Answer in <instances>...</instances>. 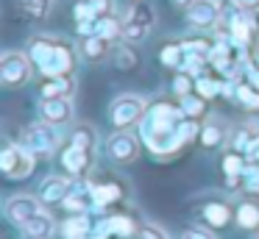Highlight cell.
<instances>
[{"label": "cell", "mask_w": 259, "mask_h": 239, "mask_svg": "<svg viewBox=\"0 0 259 239\" xmlns=\"http://www.w3.org/2000/svg\"><path fill=\"white\" fill-rule=\"evenodd\" d=\"M28 56L34 67L45 78H59V75H73L75 70V47L70 42L51 33H36L28 39Z\"/></svg>", "instance_id": "1"}, {"label": "cell", "mask_w": 259, "mask_h": 239, "mask_svg": "<svg viewBox=\"0 0 259 239\" xmlns=\"http://www.w3.org/2000/svg\"><path fill=\"white\" fill-rule=\"evenodd\" d=\"M109 117L117 131H128L131 125H142V120L148 117V103L140 94H120L109 106Z\"/></svg>", "instance_id": "2"}, {"label": "cell", "mask_w": 259, "mask_h": 239, "mask_svg": "<svg viewBox=\"0 0 259 239\" xmlns=\"http://www.w3.org/2000/svg\"><path fill=\"white\" fill-rule=\"evenodd\" d=\"M34 75V61H31L28 50H6L0 56V81L3 86L17 89L25 86Z\"/></svg>", "instance_id": "3"}, {"label": "cell", "mask_w": 259, "mask_h": 239, "mask_svg": "<svg viewBox=\"0 0 259 239\" xmlns=\"http://www.w3.org/2000/svg\"><path fill=\"white\" fill-rule=\"evenodd\" d=\"M153 25H156V14L153 9L142 0V3H134V9L123 17V39L128 44H137V42H145L151 36Z\"/></svg>", "instance_id": "4"}, {"label": "cell", "mask_w": 259, "mask_h": 239, "mask_svg": "<svg viewBox=\"0 0 259 239\" xmlns=\"http://www.w3.org/2000/svg\"><path fill=\"white\" fill-rule=\"evenodd\" d=\"M59 145V133H56V125L51 122H34L23 131V148L31 150L34 156H48L53 148Z\"/></svg>", "instance_id": "5"}, {"label": "cell", "mask_w": 259, "mask_h": 239, "mask_svg": "<svg viewBox=\"0 0 259 239\" xmlns=\"http://www.w3.org/2000/svg\"><path fill=\"white\" fill-rule=\"evenodd\" d=\"M187 22L198 31H209L223 22V3L220 0H192L187 6Z\"/></svg>", "instance_id": "6"}, {"label": "cell", "mask_w": 259, "mask_h": 239, "mask_svg": "<svg viewBox=\"0 0 259 239\" xmlns=\"http://www.w3.org/2000/svg\"><path fill=\"white\" fill-rule=\"evenodd\" d=\"M0 170L6 178H25L34 170V153L25 150L23 145H6L0 156Z\"/></svg>", "instance_id": "7"}, {"label": "cell", "mask_w": 259, "mask_h": 239, "mask_svg": "<svg viewBox=\"0 0 259 239\" xmlns=\"http://www.w3.org/2000/svg\"><path fill=\"white\" fill-rule=\"evenodd\" d=\"M36 214H42V200L31 198V195H14L6 200V217L14 225L23 228L28 220H34Z\"/></svg>", "instance_id": "8"}, {"label": "cell", "mask_w": 259, "mask_h": 239, "mask_svg": "<svg viewBox=\"0 0 259 239\" xmlns=\"http://www.w3.org/2000/svg\"><path fill=\"white\" fill-rule=\"evenodd\" d=\"M142 136H145L148 148H151L153 156H173L176 150L184 145L179 128L176 131H153V128H142Z\"/></svg>", "instance_id": "9"}, {"label": "cell", "mask_w": 259, "mask_h": 239, "mask_svg": "<svg viewBox=\"0 0 259 239\" xmlns=\"http://www.w3.org/2000/svg\"><path fill=\"white\" fill-rule=\"evenodd\" d=\"M140 153V139L128 131H117L109 139V156H112L117 164H131Z\"/></svg>", "instance_id": "10"}, {"label": "cell", "mask_w": 259, "mask_h": 239, "mask_svg": "<svg viewBox=\"0 0 259 239\" xmlns=\"http://www.w3.org/2000/svg\"><path fill=\"white\" fill-rule=\"evenodd\" d=\"M39 117L51 125H64L73 120V103H70V98H42Z\"/></svg>", "instance_id": "11"}, {"label": "cell", "mask_w": 259, "mask_h": 239, "mask_svg": "<svg viewBox=\"0 0 259 239\" xmlns=\"http://www.w3.org/2000/svg\"><path fill=\"white\" fill-rule=\"evenodd\" d=\"M70 195H73V186H70L64 178H59V175H51V178H45V181L39 183V200L48 203V206L64 203Z\"/></svg>", "instance_id": "12"}, {"label": "cell", "mask_w": 259, "mask_h": 239, "mask_svg": "<svg viewBox=\"0 0 259 239\" xmlns=\"http://www.w3.org/2000/svg\"><path fill=\"white\" fill-rule=\"evenodd\" d=\"M92 164V150L75 148V145H67V150L62 153V167L70 172V175H84Z\"/></svg>", "instance_id": "13"}, {"label": "cell", "mask_w": 259, "mask_h": 239, "mask_svg": "<svg viewBox=\"0 0 259 239\" xmlns=\"http://www.w3.org/2000/svg\"><path fill=\"white\" fill-rule=\"evenodd\" d=\"M73 92H75L73 75H59L42 81V98H70Z\"/></svg>", "instance_id": "14"}, {"label": "cell", "mask_w": 259, "mask_h": 239, "mask_svg": "<svg viewBox=\"0 0 259 239\" xmlns=\"http://www.w3.org/2000/svg\"><path fill=\"white\" fill-rule=\"evenodd\" d=\"M81 53L87 56L90 61H101V59H106L109 53H112V42L109 39H103V36H87L84 42H81Z\"/></svg>", "instance_id": "15"}, {"label": "cell", "mask_w": 259, "mask_h": 239, "mask_svg": "<svg viewBox=\"0 0 259 239\" xmlns=\"http://www.w3.org/2000/svg\"><path fill=\"white\" fill-rule=\"evenodd\" d=\"M51 231H53V220H51V214H45V211L36 214L34 220H28L23 225V233L28 239H48V236H51Z\"/></svg>", "instance_id": "16"}, {"label": "cell", "mask_w": 259, "mask_h": 239, "mask_svg": "<svg viewBox=\"0 0 259 239\" xmlns=\"http://www.w3.org/2000/svg\"><path fill=\"white\" fill-rule=\"evenodd\" d=\"M70 145L84 148V150H92V148H95V128L87 125V122L73 125V131H70Z\"/></svg>", "instance_id": "17"}, {"label": "cell", "mask_w": 259, "mask_h": 239, "mask_svg": "<svg viewBox=\"0 0 259 239\" xmlns=\"http://www.w3.org/2000/svg\"><path fill=\"white\" fill-rule=\"evenodd\" d=\"M237 222H240V228H245V231L259 228V206L256 203H240L237 206Z\"/></svg>", "instance_id": "18"}, {"label": "cell", "mask_w": 259, "mask_h": 239, "mask_svg": "<svg viewBox=\"0 0 259 239\" xmlns=\"http://www.w3.org/2000/svg\"><path fill=\"white\" fill-rule=\"evenodd\" d=\"M179 106H181V111H184V117L198 120V117L206 111V98H201V94H184V98H179Z\"/></svg>", "instance_id": "19"}, {"label": "cell", "mask_w": 259, "mask_h": 239, "mask_svg": "<svg viewBox=\"0 0 259 239\" xmlns=\"http://www.w3.org/2000/svg\"><path fill=\"white\" fill-rule=\"evenodd\" d=\"M203 220L212 228H223L226 222L231 220V211H229V206H223V203H209L206 209H203Z\"/></svg>", "instance_id": "20"}, {"label": "cell", "mask_w": 259, "mask_h": 239, "mask_svg": "<svg viewBox=\"0 0 259 239\" xmlns=\"http://www.w3.org/2000/svg\"><path fill=\"white\" fill-rule=\"evenodd\" d=\"M159 59H162L164 67H173V70H181V64H184V47H181V42H170L162 47V53H159Z\"/></svg>", "instance_id": "21"}, {"label": "cell", "mask_w": 259, "mask_h": 239, "mask_svg": "<svg viewBox=\"0 0 259 239\" xmlns=\"http://www.w3.org/2000/svg\"><path fill=\"white\" fill-rule=\"evenodd\" d=\"M234 98L240 100L245 109L259 111V89L256 86H251V83H237V86H234Z\"/></svg>", "instance_id": "22"}, {"label": "cell", "mask_w": 259, "mask_h": 239, "mask_svg": "<svg viewBox=\"0 0 259 239\" xmlns=\"http://www.w3.org/2000/svg\"><path fill=\"white\" fill-rule=\"evenodd\" d=\"M90 195H92V200H95V206L101 209V206L109 203V200H117L120 198V189L114 186V183H101V186H92Z\"/></svg>", "instance_id": "23"}, {"label": "cell", "mask_w": 259, "mask_h": 239, "mask_svg": "<svg viewBox=\"0 0 259 239\" xmlns=\"http://www.w3.org/2000/svg\"><path fill=\"white\" fill-rule=\"evenodd\" d=\"M223 170L229 175V183H237L242 178V170H245V161L240 159V153H229L223 159Z\"/></svg>", "instance_id": "24"}, {"label": "cell", "mask_w": 259, "mask_h": 239, "mask_svg": "<svg viewBox=\"0 0 259 239\" xmlns=\"http://www.w3.org/2000/svg\"><path fill=\"white\" fill-rule=\"evenodd\" d=\"M87 231H90L87 217H70V220L64 222V236L67 239H87Z\"/></svg>", "instance_id": "25"}, {"label": "cell", "mask_w": 259, "mask_h": 239, "mask_svg": "<svg viewBox=\"0 0 259 239\" xmlns=\"http://www.w3.org/2000/svg\"><path fill=\"white\" fill-rule=\"evenodd\" d=\"M195 92L209 100V98H214L218 92H223V83L214 81V78H209V75H198L195 78Z\"/></svg>", "instance_id": "26"}, {"label": "cell", "mask_w": 259, "mask_h": 239, "mask_svg": "<svg viewBox=\"0 0 259 239\" xmlns=\"http://www.w3.org/2000/svg\"><path fill=\"white\" fill-rule=\"evenodd\" d=\"M242 183H245V192H253L259 195V164L253 161V164H245V170H242Z\"/></svg>", "instance_id": "27"}, {"label": "cell", "mask_w": 259, "mask_h": 239, "mask_svg": "<svg viewBox=\"0 0 259 239\" xmlns=\"http://www.w3.org/2000/svg\"><path fill=\"white\" fill-rule=\"evenodd\" d=\"M201 142L206 145V148H214L218 142H223V128H220L218 122H206V125L201 128Z\"/></svg>", "instance_id": "28"}, {"label": "cell", "mask_w": 259, "mask_h": 239, "mask_svg": "<svg viewBox=\"0 0 259 239\" xmlns=\"http://www.w3.org/2000/svg\"><path fill=\"white\" fill-rule=\"evenodd\" d=\"M20 3H23V9L28 11L31 17H45L56 0H20Z\"/></svg>", "instance_id": "29"}, {"label": "cell", "mask_w": 259, "mask_h": 239, "mask_svg": "<svg viewBox=\"0 0 259 239\" xmlns=\"http://www.w3.org/2000/svg\"><path fill=\"white\" fill-rule=\"evenodd\" d=\"M87 6H90V11H92V17H106V14H112V9H114V3L112 0H84Z\"/></svg>", "instance_id": "30"}, {"label": "cell", "mask_w": 259, "mask_h": 239, "mask_svg": "<svg viewBox=\"0 0 259 239\" xmlns=\"http://www.w3.org/2000/svg\"><path fill=\"white\" fill-rule=\"evenodd\" d=\"M192 86H195V83L190 81V75L179 70V75L173 78V92L179 94V98H184V94H190V89H192Z\"/></svg>", "instance_id": "31"}, {"label": "cell", "mask_w": 259, "mask_h": 239, "mask_svg": "<svg viewBox=\"0 0 259 239\" xmlns=\"http://www.w3.org/2000/svg\"><path fill=\"white\" fill-rule=\"evenodd\" d=\"M109 225H112V231L120 233V236H128V233L134 231V222H131L128 217H112V220H109Z\"/></svg>", "instance_id": "32"}, {"label": "cell", "mask_w": 259, "mask_h": 239, "mask_svg": "<svg viewBox=\"0 0 259 239\" xmlns=\"http://www.w3.org/2000/svg\"><path fill=\"white\" fill-rule=\"evenodd\" d=\"M114 59H117V67H134L137 64V56L131 53L125 44H120V47L114 50Z\"/></svg>", "instance_id": "33"}, {"label": "cell", "mask_w": 259, "mask_h": 239, "mask_svg": "<svg viewBox=\"0 0 259 239\" xmlns=\"http://www.w3.org/2000/svg\"><path fill=\"white\" fill-rule=\"evenodd\" d=\"M142 239H167V233H164L159 225H153V222H148V225L142 228Z\"/></svg>", "instance_id": "34"}, {"label": "cell", "mask_w": 259, "mask_h": 239, "mask_svg": "<svg viewBox=\"0 0 259 239\" xmlns=\"http://www.w3.org/2000/svg\"><path fill=\"white\" fill-rule=\"evenodd\" d=\"M181 239H214V236L209 231H203V228H190V231H184Z\"/></svg>", "instance_id": "35"}, {"label": "cell", "mask_w": 259, "mask_h": 239, "mask_svg": "<svg viewBox=\"0 0 259 239\" xmlns=\"http://www.w3.org/2000/svg\"><path fill=\"white\" fill-rule=\"evenodd\" d=\"M240 9H245V11H251V14H256L259 11V0H234Z\"/></svg>", "instance_id": "36"}, {"label": "cell", "mask_w": 259, "mask_h": 239, "mask_svg": "<svg viewBox=\"0 0 259 239\" xmlns=\"http://www.w3.org/2000/svg\"><path fill=\"white\" fill-rule=\"evenodd\" d=\"M251 64H253V67H259V42L253 44V53H251Z\"/></svg>", "instance_id": "37"}, {"label": "cell", "mask_w": 259, "mask_h": 239, "mask_svg": "<svg viewBox=\"0 0 259 239\" xmlns=\"http://www.w3.org/2000/svg\"><path fill=\"white\" fill-rule=\"evenodd\" d=\"M173 3H176V6H184V9H187V6L192 3V0H173Z\"/></svg>", "instance_id": "38"}, {"label": "cell", "mask_w": 259, "mask_h": 239, "mask_svg": "<svg viewBox=\"0 0 259 239\" xmlns=\"http://www.w3.org/2000/svg\"><path fill=\"white\" fill-rule=\"evenodd\" d=\"M131 3H142V0H131Z\"/></svg>", "instance_id": "39"}, {"label": "cell", "mask_w": 259, "mask_h": 239, "mask_svg": "<svg viewBox=\"0 0 259 239\" xmlns=\"http://www.w3.org/2000/svg\"><path fill=\"white\" fill-rule=\"evenodd\" d=\"M256 239H259V233H256Z\"/></svg>", "instance_id": "40"}]
</instances>
